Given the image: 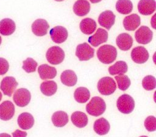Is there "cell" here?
I'll list each match as a JSON object with an SVG mask.
<instances>
[{"label": "cell", "mask_w": 156, "mask_h": 137, "mask_svg": "<svg viewBox=\"0 0 156 137\" xmlns=\"http://www.w3.org/2000/svg\"><path fill=\"white\" fill-rule=\"evenodd\" d=\"M97 57L102 63L109 64L116 59L117 50L113 45H104L97 50Z\"/></svg>", "instance_id": "6da1fadb"}, {"label": "cell", "mask_w": 156, "mask_h": 137, "mask_svg": "<svg viewBox=\"0 0 156 137\" xmlns=\"http://www.w3.org/2000/svg\"><path fill=\"white\" fill-rule=\"evenodd\" d=\"M106 109V104L100 97H93L86 105V111L91 116L98 117L102 114Z\"/></svg>", "instance_id": "7a4b0ae2"}, {"label": "cell", "mask_w": 156, "mask_h": 137, "mask_svg": "<svg viewBox=\"0 0 156 137\" xmlns=\"http://www.w3.org/2000/svg\"><path fill=\"white\" fill-rule=\"evenodd\" d=\"M97 88L100 94L104 95H110L114 93L116 89L115 80L109 76L101 78L97 84Z\"/></svg>", "instance_id": "3957f363"}, {"label": "cell", "mask_w": 156, "mask_h": 137, "mask_svg": "<svg viewBox=\"0 0 156 137\" xmlns=\"http://www.w3.org/2000/svg\"><path fill=\"white\" fill-rule=\"evenodd\" d=\"M116 106L121 113L130 114L135 108V101L130 95L124 94L118 98Z\"/></svg>", "instance_id": "277c9868"}, {"label": "cell", "mask_w": 156, "mask_h": 137, "mask_svg": "<svg viewBox=\"0 0 156 137\" xmlns=\"http://www.w3.org/2000/svg\"><path fill=\"white\" fill-rule=\"evenodd\" d=\"M64 51L58 46L50 47L46 53V57L49 63L52 65H58L63 62L65 58Z\"/></svg>", "instance_id": "5b68a950"}, {"label": "cell", "mask_w": 156, "mask_h": 137, "mask_svg": "<svg viewBox=\"0 0 156 137\" xmlns=\"http://www.w3.org/2000/svg\"><path fill=\"white\" fill-rule=\"evenodd\" d=\"M94 49L88 44V43L84 42L77 46L76 55L80 61H88L94 56Z\"/></svg>", "instance_id": "8992f818"}, {"label": "cell", "mask_w": 156, "mask_h": 137, "mask_svg": "<svg viewBox=\"0 0 156 137\" xmlns=\"http://www.w3.org/2000/svg\"><path fill=\"white\" fill-rule=\"evenodd\" d=\"M30 99V92L26 88H20L17 89L15 92L13 97L15 104L20 107L27 106L29 103Z\"/></svg>", "instance_id": "52a82bcc"}, {"label": "cell", "mask_w": 156, "mask_h": 137, "mask_svg": "<svg viewBox=\"0 0 156 137\" xmlns=\"http://www.w3.org/2000/svg\"><path fill=\"white\" fill-rule=\"evenodd\" d=\"M152 37L153 32L146 26H141L135 33L136 41L140 44L146 45L149 43L152 40Z\"/></svg>", "instance_id": "ba28073f"}, {"label": "cell", "mask_w": 156, "mask_h": 137, "mask_svg": "<svg viewBox=\"0 0 156 137\" xmlns=\"http://www.w3.org/2000/svg\"><path fill=\"white\" fill-rule=\"evenodd\" d=\"M18 85V83L14 77L5 76L1 81L0 89L5 95L11 97Z\"/></svg>", "instance_id": "9c48e42d"}, {"label": "cell", "mask_w": 156, "mask_h": 137, "mask_svg": "<svg viewBox=\"0 0 156 137\" xmlns=\"http://www.w3.org/2000/svg\"><path fill=\"white\" fill-rule=\"evenodd\" d=\"M52 40L56 43H62L66 41L68 33L67 29L62 26H57L49 31Z\"/></svg>", "instance_id": "30bf717a"}, {"label": "cell", "mask_w": 156, "mask_h": 137, "mask_svg": "<svg viewBox=\"0 0 156 137\" xmlns=\"http://www.w3.org/2000/svg\"><path fill=\"white\" fill-rule=\"evenodd\" d=\"M148 51L142 46L134 48L131 52V58L136 64H143L149 59Z\"/></svg>", "instance_id": "8fae6325"}, {"label": "cell", "mask_w": 156, "mask_h": 137, "mask_svg": "<svg viewBox=\"0 0 156 137\" xmlns=\"http://www.w3.org/2000/svg\"><path fill=\"white\" fill-rule=\"evenodd\" d=\"M108 39V32L102 28H98L94 34L89 37L88 41L94 47L99 46L100 44L105 43Z\"/></svg>", "instance_id": "7c38bea8"}, {"label": "cell", "mask_w": 156, "mask_h": 137, "mask_svg": "<svg viewBox=\"0 0 156 137\" xmlns=\"http://www.w3.org/2000/svg\"><path fill=\"white\" fill-rule=\"evenodd\" d=\"M115 18L116 16L112 11L105 10L99 15L98 22L101 26L109 30L115 24Z\"/></svg>", "instance_id": "4fadbf2b"}, {"label": "cell", "mask_w": 156, "mask_h": 137, "mask_svg": "<svg viewBox=\"0 0 156 137\" xmlns=\"http://www.w3.org/2000/svg\"><path fill=\"white\" fill-rule=\"evenodd\" d=\"M15 106L10 101L6 100L0 105V119L3 120L11 119L15 114Z\"/></svg>", "instance_id": "5bb4252c"}, {"label": "cell", "mask_w": 156, "mask_h": 137, "mask_svg": "<svg viewBox=\"0 0 156 137\" xmlns=\"http://www.w3.org/2000/svg\"><path fill=\"white\" fill-rule=\"evenodd\" d=\"M32 32L37 36H44L48 32L49 25L48 21L44 19H37L32 24Z\"/></svg>", "instance_id": "9a60e30c"}, {"label": "cell", "mask_w": 156, "mask_h": 137, "mask_svg": "<svg viewBox=\"0 0 156 137\" xmlns=\"http://www.w3.org/2000/svg\"><path fill=\"white\" fill-rule=\"evenodd\" d=\"M155 0H140L138 4V10L140 14L149 15L155 10Z\"/></svg>", "instance_id": "2e32d148"}, {"label": "cell", "mask_w": 156, "mask_h": 137, "mask_svg": "<svg viewBox=\"0 0 156 137\" xmlns=\"http://www.w3.org/2000/svg\"><path fill=\"white\" fill-rule=\"evenodd\" d=\"M140 17L136 13L126 16L123 20L124 28L129 31H135L140 26Z\"/></svg>", "instance_id": "e0dca14e"}, {"label": "cell", "mask_w": 156, "mask_h": 137, "mask_svg": "<svg viewBox=\"0 0 156 137\" xmlns=\"http://www.w3.org/2000/svg\"><path fill=\"white\" fill-rule=\"evenodd\" d=\"M133 39L127 33H122L118 35L116 39V43L118 48L122 51L129 50L132 46Z\"/></svg>", "instance_id": "ac0fdd59"}, {"label": "cell", "mask_w": 156, "mask_h": 137, "mask_svg": "<svg viewBox=\"0 0 156 137\" xmlns=\"http://www.w3.org/2000/svg\"><path fill=\"white\" fill-rule=\"evenodd\" d=\"M74 13L79 17L87 15L90 10V4L87 0H77L73 7Z\"/></svg>", "instance_id": "d6986e66"}, {"label": "cell", "mask_w": 156, "mask_h": 137, "mask_svg": "<svg viewBox=\"0 0 156 137\" xmlns=\"http://www.w3.org/2000/svg\"><path fill=\"white\" fill-rule=\"evenodd\" d=\"M17 122L21 129L29 130L34 124V118L29 113H23L19 115Z\"/></svg>", "instance_id": "ffe728a7"}, {"label": "cell", "mask_w": 156, "mask_h": 137, "mask_svg": "<svg viewBox=\"0 0 156 137\" xmlns=\"http://www.w3.org/2000/svg\"><path fill=\"white\" fill-rule=\"evenodd\" d=\"M38 72L41 80H45L52 79L57 75V70L55 67H51L48 64H42L39 66Z\"/></svg>", "instance_id": "44dd1931"}, {"label": "cell", "mask_w": 156, "mask_h": 137, "mask_svg": "<svg viewBox=\"0 0 156 137\" xmlns=\"http://www.w3.org/2000/svg\"><path fill=\"white\" fill-rule=\"evenodd\" d=\"M110 128L108 121L104 117H101L95 120L93 125L94 131L99 135H104L108 133Z\"/></svg>", "instance_id": "7402d4cb"}, {"label": "cell", "mask_w": 156, "mask_h": 137, "mask_svg": "<svg viewBox=\"0 0 156 137\" xmlns=\"http://www.w3.org/2000/svg\"><path fill=\"white\" fill-rule=\"evenodd\" d=\"M96 22L90 18H85L83 19L79 24V28L82 32L87 35L93 34L96 29Z\"/></svg>", "instance_id": "603a6c76"}, {"label": "cell", "mask_w": 156, "mask_h": 137, "mask_svg": "<svg viewBox=\"0 0 156 137\" xmlns=\"http://www.w3.org/2000/svg\"><path fill=\"white\" fill-rule=\"evenodd\" d=\"M16 29L15 22L10 18H4L0 21V34L3 35L12 34Z\"/></svg>", "instance_id": "cb8c5ba5"}, {"label": "cell", "mask_w": 156, "mask_h": 137, "mask_svg": "<svg viewBox=\"0 0 156 137\" xmlns=\"http://www.w3.org/2000/svg\"><path fill=\"white\" fill-rule=\"evenodd\" d=\"M60 80L63 84L71 87L76 84L77 76L73 70H66L62 73L60 75Z\"/></svg>", "instance_id": "d4e9b609"}, {"label": "cell", "mask_w": 156, "mask_h": 137, "mask_svg": "<svg viewBox=\"0 0 156 137\" xmlns=\"http://www.w3.org/2000/svg\"><path fill=\"white\" fill-rule=\"evenodd\" d=\"M72 123L78 128L85 127L88 122V117L85 113L82 111H75L71 116Z\"/></svg>", "instance_id": "484cf974"}, {"label": "cell", "mask_w": 156, "mask_h": 137, "mask_svg": "<svg viewBox=\"0 0 156 137\" xmlns=\"http://www.w3.org/2000/svg\"><path fill=\"white\" fill-rule=\"evenodd\" d=\"M53 124L57 127H62L68 122V116L66 113L63 111H58L52 116L51 117Z\"/></svg>", "instance_id": "4316f807"}, {"label": "cell", "mask_w": 156, "mask_h": 137, "mask_svg": "<svg viewBox=\"0 0 156 137\" xmlns=\"http://www.w3.org/2000/svg\"><path fill=\"white\" fill-rule=\"evenodd\" d=\"M128 67L125 61H119L108 67V72L111 75H122L127 72Z\"/></svg>", "instance_id": "83f0119b"}, {"label": "cell", "mask_w": 156, "mask_h": 137, "mask_svg": "<svg viewBox=\"0 0 156 137\" xmlns=\"http://www.w3.org/2000/svg\"><path fill=\"white\" fill-rule=\"evenodd\" d=\"M74 97L76 102L80 103H86L90 97V91L85 87L77 88L74 93Z\"/></svg>", "instance_id": "f1b7e54d"}, {"label": "cell", "mask_w": 156, "mask_h": 137, "mask_svg": "<svg viewBox=\"0 0 156 137\" xmlns=\"http://www.w3.org/2000/svg\"><path fill=\"white\" fill-rule=\"evenodd\" d=\"M57 90V84L54 81H46L41 83L40 85L41 92L46 96L54 95Z\"/></svg>", "instance_id": "f546056e"}, {"label": "cell", "mask_w": 156, "mask_h": 137, "mask_svg": "<svg viewBox=\"0 0 156 137\" xmlns=\"http://www.w3.org/2000/svg\"><path fill=\"white\" fill-rule=\"evenodd\" d=\"M116 9L119 13L127 15L132 11L133 4L130 0H118Z\"/></svg>", "instance_id": "4dcf8cb0"}, {"label": "cell", "mask_w": 156, "mask_h": 137, "mask_svg": "<svg viewBox=\"0 0 156 137\" xmlns=\"http://www.w3.org/2000/svg\"><path fill=\"white\" fill-rule=\"evenodd\" d=\"M115 78L117 82L118 88L121 91H124L127 90L130 86V80L127 75L124 74L118 75V76H116Z\"/></svg>", "instance_id": "1f68e13d"}, {"label": "cell", "mask_w": 156, "mask_h": 137, "mask_svg": "<svg viewBox=\"0 0 156 137\" xmlns=\"http://www.w3.org/2000/svg\"><path fill=\"white\" fill-rule=\"evenodd\" d=\"M142 86L146 91H152L155 88L156 80L152 75L146 76L142 81Z\"/></svg>", "instance_id": "d6a6232c"}, {"label": "cell", "mask_w": 156, "mask_h": 137, "mask_svg": "<svg viewBox=\"0 0 156 137\" xmlns=\"http://www.w3.org/2000/svg\"><path fill=\"white\" fill-rule=\"evenodd\" d=\"M23 64L22 68L27 73L34 72L38 65L37 62L31 57H27L26 60L23 61Z\"/></svg>", "instance_id": "836d02e7"}, {"label": "cell", "mask_w": 156, "mask_h": 137, "mask_svg": "<svg viewBox=\"0 0 156 137\" xmlns=\"http://www.w3.org/2000/svg\"><path fill=\"white\" fill-rule=\"evenodd\" d=\"M144 127L149 131H154L156 130V119L154 116H149L144 120Z\"/></svg>", "instance_id": "e575fe53"}, {"label": "cell", "mask_w": 156, "mask_h": 137, "mask_svg": "<svg viewBox=\"0 0 156 137\" xmlns=\"http://www.w3.org/2000/svg\"><path fill=\"white\" fill-rule=\"evenodd\" d=\"M9 68V64L8 61L3 58L0 57V75H4L7 72Z\"/></svg>", "instance_id": "d590c367"}, {"label": "cell", "mask_w": 156, "mask_h": 137, "mask_svg": "<svg viewBox=\"0 0 156 137\" xmlns=\"http://www.w3.org/2000/svg\"><path fill=\"white\" fill-rule=\"evenodd\" d=\"M27 135V132L20 130L18 129L16 130L14 132L12 133L13 137H26Z\"/></svg>", "instance_id": "8d00e7d4"}, {"label": "cell", "mask_w": 156, "mask_h": 137, "mask_svg": "<svg viewBox=\"0 0 156 137\" xmlns=\"http://www.w3.org/2000/svg\"><path fill=\"white\" fill-rule=\"evenodd\" d=\"M0 137H11V136L8 133H0Z\"/></svg>", "instance_id": "74e56055"}, {"label": "cell", "mask_w": 156, "mask_h": 137, "mask_svg": "<svg viewBox=\"0 0 156 137\" xmlns=\"http://www.w3.org/2000/svg\"><path fill=\"white\" fill-rule=\"evenodd\" d=\"M101 1H102V0H90V1L91 3H93V4L99 2H101Z\"/></svg>", "instance_id": "f35d334b"}, {"label": "cell", "mask_w": 156, "mask_h": 137, "mask_svg": "<svg viewBox=\"0 0 156 137\" xmlns=\"http://www.w3.org/2000/svg\"><path fill=\"white\" fill-rule=\"evenodd\" d=\"M1 98H2V94H1V92H0V101H1Z\"/></svg>", "instance_id": "ab89813d"}, {"label": "cell", "mask_w": 156, "mask_h": 137, "mask_svg": "<svg viewBox=\"0 0 156 137\" xmlns=\"http://www.w3.org/2000/svg\"><path fill=\"white\" fill-rule=\"evenodd\" d=\"M55 1H58V2H61V1H63L64 0H55Z\"/></svg>", "instance_id": "60d3db41"}, {"label": "cell", "mask_w": 156, "mask_h": 137, "mask_svg": "<svg viewBox=\"0 0 156 137\" xmlns=\"http://www.w3.org/2000/svg\"><path fill=\"white\" fill-rule=\"evenodd\" d=\"M1 42H2V39H1V37L0 36V45H1Z\"/></svg>", "instance_id": "b9f144b4"}, {"label": "cell", "mask_w": 156, "mask_h": 137, "mask_svg": "<svg viewBox=\"0 0 156 137\" xmlns=\"http://www.w3.org/2000/svg\"><path fill=\"white\" fill-rule=\"evenodd\" d=\"M140 137H147V136H144V135H143V136H140Z\"/></svg>", "instance_id": "7bdbcfd3"}]
</instances>
